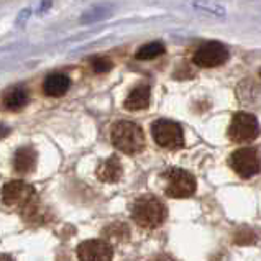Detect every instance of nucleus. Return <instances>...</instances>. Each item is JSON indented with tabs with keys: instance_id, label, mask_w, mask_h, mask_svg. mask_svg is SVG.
Here are the masks:
<instances>
[{
	"instance_id": "1a4fd4ad",
	"label": "nucleus",
	"mask_w": 261,
	"mask_h": 261,
	"mask_svg": "<svg viewBox=\"0 0 261 261\" xmlns=\"http://www.w3.org/2000/svg\"><path fill=\"white\" fill-rule=\"evenodd\" d=\"M114 250L103 240H86L77 247L79 261H112Z\"/></svg>"
},
{
	"instance_id": "f8f14e48",
	"label": "nucleus",
	"mask_w": 261,
	"mask_h": 261,
	"mask_svg": "<svg viewBox=\"0 0 261 261\" xmlns=\"http://www.w3.org/2000/svg\"><path fill=\"white\" fill-rule=\"evenodd\" d=\"M97 177L102 182H117L122 177V163L117 156H110L97 168Z\"/></svg>"
},
{
	"instance_id": "9d476101",
	"label": "nucleus",
	"mask_w": 261,
	"mask_h": 261,
	"mask_svg": "<svg viewBox=\"0 0 261 261\" xmlns=\"http://www.w3.org/2000/svg\"><path fill=\"white\" fill-rule=\"evenodd\" d=\"M36 168V151L32 146H21L13 156V169L18 174H28Z\"/></svg>"
},
{
	"instance_id": "4468645a",
	"label": "nucleus",
	"mask_w": 261,
	"mask_h": 261,
	"mask_svg": "<svg viewBox=\"0 0 261 261\" xmlns=\"http://www.w3.org/2000/svg\"><path fill=\"white\" fill-rule=\"evenodd\" d=\"M27 103H28V94L23 87L9 89V92H7L4 97V107L12 112L21 110Z\"/></svg>"
},
{
	"instance_id": "ddd939ff",
	"label": "nucleus",
	"mask_w": 261,
	"mask_h": 261,
	"mask_svg": "<svg viewBox=\"0 0 261 261\" xmlns=\"http://www.w3.org/2000/svg\"><path fill=\"white\" fill-rule=\"evenodd\" d=\"M150 87L148 86H138L128 94V97L125 99V109L137 112V110H143L150 106Z\"/></svg>"
},
{
	"instance_id": "7ed1b4c3",
	"label": "nucleus",
	"mask_w": 261,
	"mask_h": 261,
	"mask_svg": "<svg viewBox=\"0 0 261 261\" xmlns=\"http://www.w3.org/2000/svg\"><path fill=\"white\" fill-rule=\"evenodd\" d=\"M2 202L9 207H20L23 212H35L36 192L23 181H10L2 188Z\"/></svg>"
},
{
	"instance_id": "6ab92c4d",
	"label": "nucleus",
	"mask_w": 261,
	"mask_h": 261,
	"mask_svg": "<svg viewBox=\"0 0 261 261\" xmlns=\"http://www.w3.org/2000/svg\"><path fill=\"white\" fill-rule=\"evenodd\" d=\"M0 261H13L9 255H0Z\"/></svg>"
},
{
	"instance_id": "aec40b11",
	"label": "nucleus",
	"mask_w": 261,
	"mask_h": 261,
	"mask_svg": "<svg viewBox=\"0 0 261 261\" xmlns=\"http://www.w3.org/2000/svg\"><path fill=\"white\" fill-rule=\"evenodd\" d=\"M259 76H261V72H259Z\"/></svg>"
},
{
	"instance_id": "423d86ee",
	"label": "nucleus",
	"mask_w": 261,
	"mask_h": 261,
	"mask_svg": "<svg viewBox=\"0 0 261 261\" xmlns=\"http://www.w3.org/2000/svg\"><path fill=\"white\" fill-rule=\"evenodd\" d=\"M151 135L156 143L166 150H177L184 145L181 125L173 120H156L151 125Z\"/></svg>"
},
{
	"instance_id": "0eeeda50",
	"label": "nucleus",
	"mask_w": 261,
	"mask_h": 261,
	"mask_svg": "<svg viewBox=\"0 0 261 261\" xmlns=\"http://www.w3.org/2000/svg\"><path fill=\"white\" fill-rule=\"evenodd\" d=\"M230 166L240 177H251L259 173L261 161L255 148H240L230 154Z\"/></svg>"
},
{
	"instance_id": "39448f33",
	"label": "nucleus",
	"mask_w": 261,
	"mask_h": 261,
	"mask_svg": "<svg viewBox=\"0 0 261 261\" xmlns=\"http://www.w3.org/2000/svg\"><path fill=\"white\" fill-rule=\"evenodd\" d=\"M166 177V194L174 199L191 197L196 192V179L191 173L181 168H171L165 174Z\"/></svg>"
},
{
	"instance_id": "20e7f679",
	"label": "nucleus",
	"mask_w": 261,
	"mask_h": 261,
	"mask_svg": "<svg viewBox=\"0 0 261 261\" xmlns=\"http://www.w3.org/2000/svg\"><path fill=\"white\" fill-rule=\"evenodd\" d=\"M259 135V123L255 115L247 112H238L232 117L228 125V138L235 143H247L253 141Z\"/></svg>"
},
{
	"instance_id": "6e6552de",
	"label": "nucleus",
	"mask_w": 261,
	"mask_h": 261,
	"mask_svg": "<svg viewBox=\"0 0 261 261\" xmlns=\"http://www.w3.org/2000/svg\"><path fill=\"white\" fill-rule=\"evenodd\" d=\"M228 59V49L219 41H208L202 44L194 55V64L199 68H215L227 63Z\"/></svg>"
},
{
	"instance_id": "dca6fc26",
	"label": "nucleus",
	"mask_w": 261,
	"mask_h": 261,
	"mask_svg": "<svg viewBox=\"0 0 261 261\" xmlns=\"http://www.w3.org/2000/svg\"><path fill=\"white\" fill-rule=\"evenodd\" d=\"M92 69L99 74H103V72H109L112 69V61L107 58H97L92 61Z\"/></svg>"
},
{
	"instance_id": "2eb2a0df",
	"label": "nucleus",
	"mask_w": 261,
	"mask_h": 261,
	"mask_svg": "<svg viewBox=\"0 0 261 261\" xmlns=\"http://www.w3.org/2000/svg\"><path fill=\"white\" fill-rule=\"evenodd\" d=\"M163 53H165V46H163L161 43L154 41V43H148V44H145V46H141V48L137 51L135 58L146 61V59H154V58H158V56H161Z\"/></svg>"
},
{
	"instance_id": "9b49d317",
	"label": "nucleus",
	"mask_w": 261,
	"mask_h": 261,
	"mask_svg": "<svg viewBox=\"0 0 261 261\" xmlns=\"http://www.w3.org/2000/svg\"><path fill=\"white\" fill-rule=\"evenodd\" d=\"M69 87H71V79L66 74L56 72V74H49L44 79L43 91L48 97H61L69 91Z\"/></svg>"
},
{
	"instance_id": "a211bd4d",
	"label": "nucleus",
	"mask_w": 261,
	"mask_h": 261,
	"mask_svg": "<svg viewBox=\"0 0 261 261\" xmlns=\"http://www.w3.org/2000/svg\"><path fill=\"white\" fill-rule=\"evenodd\" d=\"M153 261H174L173 258H169V256H166V255H160V256H156Z\"/></svg>"
},
{
	"instance_id": "f257e3e1",
	"label": "nucleus",
	"mask_w": 261,
	"mask_h": 261,
	"mask_svg": "<svg viewBox=\"0 0 261 261\" xmlns=\"http://www.w3.org/2000/svg\"><path fill=\"white\" fill-rule=\"evenodd\" d=\"M132 217L141 228H158L166 219V207L158 197L150 196H141L135 200V204L132 207Z\"/></svg>"
},
{
	"instance_id": "f3484780",
	"label": "nucleus",
	"mask_w": 261,
	"mask_h": 261,
	"mask_svg": "<svg viewBox=\"0 0 261 261\" xmlns=\"http://www.w3.org/2000/svg\"><path fill=\"white\" fill-rule=\"evenodd\" d=\"M7 135H9V128L4 126V125H0V140H2L4 137H7Z\"/></svg>"
},
{
	"instance_id": "f03ea898",
	"label": "nucleus",
	"mask_w": 261,
	"mask_h": 261,
	"mask_svg": "<svg viewBox=\"0 0 261 261\" xmlns=\"http://www.w3.org/2000/svg\"><path fill=\"white\" fill-rule=\"evenodd\" d=\"M112 143L125 154H137L145 148V133L133 122H117L112 126Z\"/></svg>"
}]
</instances>
